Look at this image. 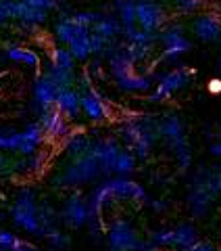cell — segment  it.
I'll return each instance as SVG.
<instances>
[{
  "label": "cell",
  "mask_w": 221,
  "mask_h": 251,
  "mask_svg": "<svg viewBox=\"0 0 221 251\" xmlns=\"http://www.w3.org/2000/svg\"><path fill=\"white\" fill-rule=\"evenodd\" d=\"M190 251H219L213 243H207V241H196L192 247H188Z\"/></svg>",
  "instance_id": "f35d334b"
},
{
  "label": "cell",
  "mask_w": 221,
  "mask_h": 251,
  "mask_svg": "<svg viewBox=\"0 0 221 251\" xmlns=\"http://www.w3.org/2000/svg\"><path fill=\"white\" fill-rule=\"evenodd\" d=\"M69 52L75 57L77 63H88L92 59V49H90V29L82 27L77 29V34L71 38V42L67 44Z\"/></svg>",
  "instance_id": "603a6c76"
},
{
  "label": "cell",
  "mask_w": 221,
  "mask_h": 251,
  "mask_svg": "<svg viewBox=\"0 0 221 251\" xmlns=\"http://www.w3.org/2000/svg\"><path fill=\"white\" fill-rule=\"evenodd\" d=\"M194 72L190 67H176V69H169V72L161 74L159 77L155 80L153 90L148 92V103H165L169 100L171 97H176L177 92L186 90L188 86L192 84L194 80Z\"/></svg>",
  "instance_id": "ba28073f"
},
{
  "label": "cell",
  "mask_w": 221,
  "mask_h": 251,
  "mask_svg": "<svg viewBox=\"0 0 221 251\" xmlns=\"http://www.w3.org/2000/svg\"><path fill=\"white\" fill-rule=\"evenodd\" d=\"M159 140H163L167 151L173 155L179 172H190L192 143L188 138L186 124L177 111H165L159 117Z\"/></svg>",
  "instance_id": "277c9868"
},
{
  "label": "cell",
  "mask_w": 221,
  "mask_h": 251,
  "mask_svg": "<svg viewBox=\"0 0 221 251\" xmlns=\"http://www.w3.org/2000/svg\"><path fill=\"white\" fill-rule=\"evenodd\" d=\"M38 124H40V128L44 132V138L50 140V143H63L73 132L71 122L65 115H61L54 107L44 109V111L38 113Z\"/></svg>",
  "instance_id": "4fadbf2b"
},
{
  "label": "cell",
  "mask_w": 221,
  "mask_h": 251,
  "mask_svg": "<svg viewBox=\"0 0 221 251\" xmlns=\"http://www.w3.org/2000/svg\"><path fill=\"white\" fill-rule=\"evenodd\" d=\"M38 193L34 186H21L17 195H15V201L11 205V222L15 224V228L23 230L25 234H31L36 239H44L42 232V224L40 218H38Z\"/></svg>",
  "instance_id": "8992f818"
},
{
  "label": "cell",
  "mask_w": 221,
  "mask_h": 251,
  "mask_svg": "<svg viewBox=\"0 0 221 251\" xmlns=\"http://www.w3.org/2000/svg\"><path fill=\"white\" fill-rule=\"evenodd\" d=\"M167 23V11L159 0H136V25L146 31H159Z\"/></svg>",
  "instance_id": "5bb4252c"
},
{
  "label": "cell",
  "mask_w": 221,
  "mask_h": 251,
  "mask_svg": "<svg viewBox=\"0 0 221 251\" xmlns=\"http://www.w3.org/2000/svg\"><path fill=\"white\" fill-rule=\"evenodd\" d=\"M77 29H80V25H77V23L73 21V17H71V15H61V17L54 21L52 36H54V40H57V44L67 46V44L71 42V38L77 34Z\"/></svg>",
  "instance_id": "cb8c5ba5"
},
{
  "label": "cell",
  "mask_w": 221,
  "mask_h": 251,
  "mask_svg": "<svg viewBox=\"0 0 221 251\" xmlns=\"http://www.w3.org/2000/svg\"><path fill=\"white\" fill-rule=\"evenodd\" d=\"M0 222H2V214H0Z\"/></svg>",
  "instance_id": "bcb514c9"
},
{
  "label": "cell",
  "mask_w": 221,
  "mask_h": 251,
  "mask_svg": "<svg viewBox=\"0 0 221 251\" xmlns=\"http://www.w3.org/2000/svg\"><path fill=\"white\" fill-rule=\"evenodd\" d=\"M59 218H61V224L69 230H82L88 226V222H90L88 201H86V197L77 188H73V191L63 199V205L59 209Z\"/></svg>",
  "instance_id": "30bf717a"
},
{
  "label": "cell",
  "mask_w": 221,
  "mask_h": 251,
  "mask_svg": "<svg viewBox=\"0 0 221 251\" xmlns=\"http://www.w3.org/2000/svg\"><path fill=\"white\" fill-rule=\"evenodd\" d=\"M169 251H190V249H169Z\"/></svg>",
  "instance_id": "ee69618b"
},
{
  "label": "cell",
  "mask_w": 221,
  "mask_h": 251,
  "mask_svg": "<svg viewBox=\"0 0 221 251\" xmlns=\"http://www.w3.org/2000/svg\"><path fill=\"white\" fill-rule=\"evenodd\" d=\"M217 69H219V74H221V54H219V59H217Z\"/></svg>",
  "instance_id": "7bdbcfd3"
},
{
  "label": "cell",
  "mask_w": 221,
  "mask_h": 251,
  "mask_svg": "<svg viewBox=\"0 0 221 251\" xmlns=\"http://www.w3.org/2000/svg\"><path fill=\"white\" fill-rule=\"evenodd\" d=\"M146 205L151 207V209H155L156 214H163V211H167V209H169V203L165 201V199H148V201H146Z\"/></svg>",
  "instance_id": "74e56055"
},
{
  "label": "cell",
  "mask_w": 221,
  "mask_h": 251,
  "mask_svg": "<svg viewBox=\"0 0 221 251\" xmlns=\"http://www.w3.org/2000/svg\"><path fill=\"white\" fill-rule=\"evenodd\" d=\"M46 75L50 77V80L61 88H75V82H77V72H69V69H61L57 65H50L46 67Z\"/></svg>",
  "instance_id": "83f0119b"
},
{
  "label": "cell",
  "mask_w": 221,
  "mask_h": 251,
  "mask_svg": "<svg viewBox=\"0 0 221 251\" xmlns=\"http://www.w3.org/2000/svg\"><path fill=\"white\" fill-rule=\"evenodd\" d=\"M54 109L65 115L67 120L73 124L82 117V103H80V90L77 88H61L54 100Z\"/></svg>",
  "instance_id": "ac0fdd59"
},
{
  "label": "cell",
  "mask_w": 221,
  "mask_h": 251,
  "mask_svg": "<svg viewBox=\"0 0 221 251\" xmlns=\"http://www.w3.org/2000/svg\"><path fill=\"white\" fill-rule=\"evenodd\" d=\"M17 251H42V249H40V247H36V245H31V243L27 241L25 245H23L21 249H17Z\"/></svg>",
  "instance_id": "b9f144b4"
},
{
  "label": "cell",
  "mask_w": 221,
  "mask_h": 251,
  "mask_svg": "<svg viewBox=\"0 0 221 251\" xmlns=\"http://www.w3.org/2000/svg\"><path fill=\"white\" fill-rule=\"evenodd\" d=\"M21 2H25L27 6H34V9H42L46 13H52L54 9H59L61 0H21Z\"/></svg>",
  "instance_id": "d590c367"
},
{
  "label": "cell",
  "mask_w": 221,
  "mask_h": 251,
  "mask_svg": "<svg viewBox=\"0 0 221 251\" xmlns=\"http://www.w3.org/2000/svg\"><path fill=\"white\" fill-rule=\"evenodd\" d=\"M217 4H219V11H221V0H217Z\"/></svg>",
  "instance_id": "f6af8a7d"
},
{
  "label": "cell",
  "mask_w": 221,
  "mask_h": 251,
  "mask_svg": "<svg viewBox=\"0 0 221 251\" xmlns=\"http://www.w3.org/2000/svg\"><path fill=\"white\" fill-rule=\"evenodd\" d=\"M15 176V157L11 153H0V180Z\"/></svg>",
  "instance_id": "e575fe53"
},
{
  "label": "cell",
  "mask_w": 221,
  "mask_h": 251,
  "mask_svg": "<svg viewBox=\"0 0 221 251\" xmlns=\"http://www.w3.org/2000/svg\"><path fill=\"white\" fill-rule=\"evenodd\" d=\"M221 199V166H199L190 174L186 207L192 218H207L213 203Z\"/></svg>",
  "instance_id": "6da1fadb"
},
{
  "label": "cell",
  "mask_w": 221,
  "mask_h": 251,
  "mask_svg": "<svg viewBox=\"0 0 221 251\" xmlns=\"http://www.w3.org/2000/svg\"><path fill=\"white\" fill-rule=\"evenodd\" d=\"M117 140L123 149L133 153L140 161L153 155L159 143V117L156 115H138L128 117L117 126Z\"/></svg>",
  "instance_id": "7a4b0ae2"
},
{
  "label": "cell",
  "mask_w": 221,
  "mask_h": 251,
  "mask_svg": "<svg viewBox=\"0 0 221 251\" xmlns=\"http://www.w3.org/2000/svg\"><path fill=\"white\" fill-rule=\"evenodd\" d=\"M156 38H159V46H161L159 59L163 63H169V65H176L181 57H186L192 50V40L188 38V29L184 23L167 21L156 31Z\"/></svg>",
  "instance_id": "52a82bcc"
},
{
  "label": "cell",
  "mask_w": 221,
  "mask_h": 251,
  "mask_svg": "<svg viewBox=\"0 0 221 251\" xmlns=\"http://www.w3.org/2000/svg\"><path fill=\"white\" fill-rule=\"evenodd\" d=\"M105 237L109 251H138V245L142 241L140 232L125 218L110 220L105 228Z\"/></svg>",
  "instance_id": "9c48e42d"
},
{
  "label": "cell",
  "mask_w": 221,
  "mask_h": 251,
  "mask_svg": "<svg viewBox=\"0 0 221 251\" xmlns=\"http://www.w3.org/2000/svg\"><path fill=\"white\" fill-rule=\"evenodd\" d=\"M90 145H92V136L86 132H71V134L63 140V151H65L67 159H77L82 155L90 153Z\"/></svg>",
  "instance_id": "7402d4cb"
},
{
  "label": "cell",
  "mask_w": 221,
  "mask_h": 251,
  "mask_svg": "<svg viewBox=\"0 0 221 251\" xmlns=\"http://www.w3.org/2000/svg\"><path fill=\"white\" fill-rule=\"evenodd\" d=\"M148 241H151L155 247L163 249V251L176 249V234H173V226H161V228L151 230L148 232Z\"/></svg>",
  "instance_id": "f1b7e54d"
},
{
  "label": "cell",
  "mask_w": 221,
  "mask_h": 251,
  "mask_svg": "<svg viewBox=\"0 0 221 251\" xmlns=\"http://www.w3.org/2000/svg\"><path fill=\"white\" fill-rule=\"evenodd\" d=\"M25 239H21L19 234H15L9 228H0V251H17L25 245Z\"/></svg>",
  "instance_id": "1f68e13d"
},
{
  "label": "cell",
  "mask_w": 221,
  "mask_h": 251,
  "mask_svg": "<svg viewBox=\"0 0 221 251\" xmlns=\"http://www.w3.org/2000/svg\"><path fill=\"white\" fill-rule=\"evenodd\" d=\"M107 188L117 201H133V203H146L148 193L136 180H132V176H105Z\"/></svg>",
  "instance_id": "7c38bea8"
},
{
  "label": "cell",
  "mask_w": 221,
  "mask_h": 251,
  "mask_svg": "<svg viewBox=\"0 0 221 251\" xmlns=\"http://www.w3.org/2000/svg\"><path fill=\"white\" fill-rule=\"evenodd\" d=\"M173 234H176V249H188L192 247L199 239V228L190 222H181L173 226Z\"/></svg>",
  "instance_id": "484cf974"
},
{
  "label": "cell",
  "mask_w": 221,
  "mask_h": 251,
  "mask_svg": "<svg viewBox=\"0 0 221 251\" xmlns=\"http://www.w3.org/2000/svg\"><path fill=\"white\" fill-rule=\"evenodd\" d=\"M113 9L123 29L136 25V0H113Z\"/></svg>",
  "instance_id": "d4e9b609"
},
{
  "label": "cell",
  "mask_w": 221,
  "mask_h": 251,
  "mask_svg": "<svg viewBox=\"0 0 221 251\" xmlns=\"http://www.w3.org/2000/svg\"><path fill=\"white\" fill-rule=\"evenodd\" d=\"M190 31L202 44H219L221 42V13L217 11H200L190 21Z\"/></svg>",
  "instance_id": "8fae6325"
},
{
  "label": "cell",
  "mask_w": 221,
  "mask_h": 251,
  "mask_svg": "<svg viewBox=\"0 0 221 251\" xmlns=\"http://www.w3.org/2000/svg\"><path fill=\"white\" fill-rule=\"evenodd\" d=\"M105 178L102 176V170L98 166V161L88 153L82 155L77 159H67V163L63 168H59L52 174L50 182L54 188H67V191H73V188H80L84 184H92L96 180Z\"/></svg>",
  "instance_id": "5b68a950"
},
{
  "label": "cell",
  "mask_w": 221,
  "mask_h": 251,
  "mask_svg": "<svg viewBox=\"0 0 221 251\" xmlns=\"http://www.w3.org/2000/svg\"><path fill=\"white\" fill-rule=\"evenodd\" d=\"M57 94H59V86L46 74H38L34 84H31V109L36 113H40L44 109L54 107Z\"/></svg>",
  "instance_id": "e0dca14e"
},
{
  "label": "cell",
  "mask_w": 221,
  "mask_h": 251,
  "mask_svg": "<svg viewBox=\"0 0 221 251\" xmlns=\"http://www.w3.org/2000/svg\"><path fill=\"white\" fill-rule=\"evenodd\" d=\"M136 166L138 159L133 157V153L128 151V149H121L113 163V176H132L136 172Z\"/></svg>",
  "instance_id": "f546056e"
},
{
  "label": "cell",
  "mask_w": 221,
  "mask_h": 251,
  "mask_svg": "<svg viewBox=\"0 0 221 251\" xmlns=\"http://www.w3.org/2000/svg\"><path fill=\"white\" fill-rule=\"evenodd\" d=\"M92 31L96 36H100L107 44H117L121 40L123 27H121V23H119V19H117L115 15H102L100 13V19L92 25Z\"/></svg>",
  "instance_id": "44dd1931"
},
{
  "label": "cell",
  "mask_w": 221,
  "mask_h": 251,
  "mask_svg": "<svg viewBox=\"0 0 221 251\" xmlns=\"http://www.w3.org/2000/svg\"><path fill=\"white\" fill-rule=\"evenodd\" d=\"M80 103H82L84 120H88L90 124H105L110 117V109L107 105L105 97L94 86L80 90Z\"/></svg>",
  "instance_id": "2e32d148"
},
{
  "label": "cell",
  "mask_w": 221,
  "mask_h": 251,
  "mask_svg": "<svg viewBox=\"0 0 221 251\" xmlns=\"http://www.w3.org/2000/svg\"><path fill=\"white\" fill-rule=\"evenodd\" d=\"M209 92H213V94H221V77H217V80H211V82H209Z\"/></svg>",
  "instance_id": "60d3db41"
},
{
  "label": "cell",
  "mask_w": 221,
  "mask_h": 251,
  "mask_svg": "<svg viewBox=\"0 0 221 251\" xmlns=\"http://www.w3.org/2000/svg\"><path fill=\"white\" fill-rule=\"evenodd\" d=\"M173 6L181 15H196L207 6V0H173Z\"/></svg>",
  "instance_id": "d6a6232c"
},
{
  "label": "cell",
  "mask_w": 221,
  "mask_h": 251,
  "mask_svg": "<svg viewBox=\"0 0 221 251\" xmlns=\"http://www.w3.org/2000/svg\"><path fill=\"white\" fill-rule=\"evenodd\" d=\"M2 57L11 63H21V65H27L31 69H40L42 59L34 49H27V46H19V44H6L2 49Z\"/></svg>",
  "instance_id": "ffe728a7"
},
{
  "label": "cell",
  "mask_w": 221,
  "mask_h": 251,
  "mask_svg": "<svg viewBox=\"0 0 221 251\" xmlns=\"http://www.w3.org/2000/svg\"><path fill=\"white\" fill-rule=\"evenodd\" d=\"M121 143L113 136H96L92 138L90 145V155L98 161V166L102 170V176H113V163L115 157L121 151Z\"/></svg>",
  "instance_id": "9a60e30c"
},
{
  "label": "cell",
  "mask_w": 221,
  "mask_h": 251,
  "mask_svg": "<svg viewBox=\"0 0 221 251\" xmlns=\"http://www.w3.org/2000/svg\"><path fill=\"white\" fill-rule=\"evenodd\" d=\"M50 65H57L61 69H69V72H77V61L75 57L69 52L67 46H63V44H57V46H52V50H50Z\"/></svg>",
  "instance_id": "4316f807"
},
{
  "label": "cell",
  "mask_w": 221,
  "mask_h": 251,
  "mask_svg": "<svg viewBox=\"0 0 221 251\" xmlns=\"http://www.w3.org/2000/svg\"><path fill=\"white\" fill-rule=\"evenodd\" d=\"M105 61H107L109 74L115 80L119 90L132 92V94H148L153 90L155 77L148 75V74L136 72V65L128 59L123 44H119V42L110 44L107 54H105Z\"/></svg>",
  "instance_id": "3957f363"
},
{
  "label": "cell",
  "mask_w": 221,
  "mask_h": 251,
  "mask_svg": "<svg viewBox=\"0 0 221 251\" xmlns=\"http://www.w3.org/2000/svg\"><path fill=\"white\" fill-rule=\"evenodd\" d=\"M44 241L48 243V247L54 249V251H67L71 247V234L67 230H63L61 226H54L46 232Z\"/></svg>",
  "instance_id": "4dcf8cb0"
},
{
  "label": "cell",
  "mask_w": 221,
  "mask_h": 251,
  "mask_svg": "<svg viewBox=\"0 0 221 251\" xmlns=\"http://www.w3.org/2000/svg\"><path fill=\"white\" fill-rule=\"evenodd\" d=\"M71 17H73V21L77 23V25L92 29L94 23L100 19V13H96V11H77V13L71 15Z\"/></svg>",
  "instance_id": "836d02e7"
},
{
  "label": "cell",
  "mask_w": 221,
  "mask_h": 251,
  "mask_svg": "<svg viewBox=\"0 0 221 251\" xmlns=\"http://www.w3.org/2000/svg\"><path fill=\"white\" fill-rule=\"evenodd\" d=\"M11 23V0H0V27Z\"/></svg>",
  "instance_id": "8d00e7d4"
},
{
  "label": "cell",
  "mask_w": 221,
  "mask_h": 251,
  "mask_svg": "<svg viewBox=\"0 0 221 251\" xmlns=\"http://www.w3.org/2000/svg\"><path fill=\"white\" fill-rule=\"evenodd\" d=\"M209 153H211L213 157H217V159H221V136H215V138L211 140Z\"/></svg>",
  "instance_id": "ab89813d"
},
{
  "label": "cell",
  "mask_w": 221,
  "mask_h": 251,
  "mask_svg": "<svg viewBox=\"0 0 221 251\" xmlns=\"http://www.w3.org/2000/svg\"><path fill=\"white\" fill-rule=\"evenodd\" d=\"M19 134H21V143H19V149H17V155H21V157L38 153L40 151V147L46 143L44 132H42V128H40V124L38 122L25 124V128L19 130Z\"/></svg>",
  "instance_id": "d6986e66"
}]
</instances>
